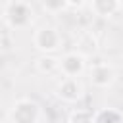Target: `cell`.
<instances>
[{"label":"cell","mask_w":123,"mask_h":123,"mask_svg":"<svg viewBox=\"0 0 123 123\" xmlns=\"http://www.w3.org/2000/svg\"><path fill=\"white\" fill-rule=\"evenodd\" d=\"M58 96L65 102H77L83 96V86L77 79H63L58 86Z\"/></svg>","instance_id":"5"},{"label":"cell","mask_w":123,"mask_h":123,"mask_svg":"<svg viewBox=\"0 0 123 123\" xmlns=\"http://www.w3.org/2000/svg\"><path fill=\"white\" fill-rule=\"evenodd\" d=\"M85 69V58L77 52L65 54L60 60V71L67 77V79H77V75Z\"/></svg>","instance_id":"4"},{"label":"cell","mask_w":123,"mask_h":123,"mask_svg":"<svg viewBox=\"0 0 123 123\" xmlns=\"http://www.w3.org/2000/svg\"><path fill=\"white\" fill-rule=\"evenodd\" d=\"M90 79H92L94 85H98V86H106V85L111 83V79H113V71H111V67H110L108 63H96V65L90 67Z\"/></svg>","instance_id":"6"},{"label":"cell","mask_w":123,"mask_h":123,"mask_svg":"<svg viewBox=\"0 0 123 123\" xmlns=\"http://www.w3.org/2000/svg\"><path fill=\"white\" fill-rule=\"evenodd\" d=\"M69 123H94V115L86 110H75L69 117Z\"/></svg>","instance_id":"10"},{"label":"cell","mask_w":123,"mask_h":123,"mask_svg":"<svg viewBox=\"0 0 123 123\" xmlns=\"http://www.w3.org/2000/svg\"><path fill=\"white\" fill-rule=\"evenodd\" d=\"M90 10H92L96 15L110 17V15H113L115 12L121 10V2H117V0H94V2L90 4Z\"/></svg>","instance_id":"7"},{"label":"cell","mask_w":123,"mask_h":123,"mask_svg":"<svg viewBox=\"0 0 123 123\" xmlns=\"http://www.w3.org/2000/svg\"><path fill=\"white\" fill-rule=\"evenodd\" d=\"M38 106L31 100H19L13 104L12 108V113H10V119L12 123H37L38 119Z\"/></svg>","instance_id":"3"},{"label":"cell","mask_w":123,"mask_h":123,"mask_svg":"<svg viewBox=\"0 0 123 123\" xmlns=\"http://www.w3.org/2000/svg\"><path fill=\"white\" fill-rule=\"evenodd\" d=\"M4 19L13 29H23L33 19V8L29 2H8L4 6Z\"/></svg>","instance_id":"1"},{"label":"cell","mask_w":123,"mask_h":123,"mask_svg":"<svg viewBox=\"0 0 123 123\" xmlns=\"http://www.w3.org/2000/svg\"><path fill=\"white\" fill-rule=\"evenodd\" d=\"M42 8L46 12H63L67 8V2H44Z\"/></svg>","instance_id":"11"},{"label":"cell","mask_w":123,"mask_h":123,"mask_svg":"<svg viewBox=\"0 0 123 123\" xmlns=\"http://www.w3.org/2000/svg\"><path fill=\"white\" fill-rule=\"evenodd\" d=\"M94 123H123V115L115 110H102L94 115Z\"/></svg>","instance_id":"8"},{"label":"cell","mask_w":123,"mask_h":123,"mask_svg":"<svg viewBox=\"0 0 123 123\" xmlns=\"http://www.w3.org/2000/svg\"><path fill=\"white\" fill-rule=\"evenodd\" d=\"M33 42L42 52H54L62 42V35L54 27H38L33 33Z\"/></svg>","instance_id":"2"},{"label":"cell","mask_w":123,"mask_h":123,"mask_svg":"<svg viewBox=\"0 0 123 123\" xmlns=\"http://www.w3.org/2000/svg\"><path fill=\"white\" fill-rule=\"evenodd\" d=\"M37 65H38L40 71H48V73H52V71L60 69V60L50 58V56H44V58H40V60L37 62Z\"/></svg>","instance_id":"9"}]
</instances>
